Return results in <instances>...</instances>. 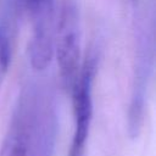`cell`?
<instances>
[{"instance_id": "obj_7", "label": "cell", "mask_w": 156, "mask_h": 156, "mask_svg": "<svg viewBox=\"0 0 156 156\" xmlns=\"http://www.w3.org/2000/svg\"><path fill=\"white\" fill-rule=\"evenodd\" d=\"M133 1H134V0H133Z\"/></svg>"}, {"instance_id": "obj_1", "label": "cell", "mask_w": 156, "mask_h": 156, "mask_svg": "<svg viewBox=\"0 0 156 156\" xmlns=\"http://www.w3.org/2000/svg\"><path fill=\"white\" fill-rule=\"evenodd\" d=\"M94 63L91 60L85 61L82 71L74 84L72 91V106L74 129L68 156H85L87 143L93 118V79Z\"/></svg>"}, {"instance_id": "obj_3", "label": "cell", "mask_w": 156, "mask_h": 156, "mask_svg": "<svg viewBox=\"0 0 156 156\" xmlns=\"http://www.w3.org/2000/svg\"><path fill=\"white\" fill-rule=\"evenodd\" d=\"M28 102V141L26 156H52L55 118L50 106L33 90L26 94Z\"/></svg>"}, {"instance_id": "obj_4", "label": "cell", "mask_w": 156, "mask_h": 156, "mask_svg": "<svg viewBox=\"0 0 156 156\" xmlns=\"http://www.w3.org/2000/svg\"><path fill=\"white\" fill-rule=\"evenodd\" d=\"M28 141V102L23 95L0 147V156H26Z\"/></svg>"}, {"instance_id": "obj_6", "label": "cell", "mask_w": 156, "mask_h": 156, "mask_svg": "<svg viewBox=\"0 0 156 156\" xmlns=\"http://www.w3.org/2000/svg\"><path fill=\"white\" fill-rule=\"evenodd\" d=\"M28 11L32 13H34L37 10L48 6V5H54V0H24Z\"/></svg>"}, {"instance_id": "obj_2", "label": "cell", "mask_w": 156, "mask_h": 156, "mask_svg": "<svg viewBox=\"0 0 156 156\" xmlns=\"http://www.w3.org/2000/svg\"><path fill=\"white\" fill-rule=\"evenodd\" d=\"M57 62L60 76L66 88H72L79 67V21L76 7L67 4L60 17L57 30Z\"/></svg>"}, {"instance_id": "obj_5", "label": "cell", "mask_w": 156, "mask_h": 156, "mask_svg": "<svg viewBox=\"0 0 156 156\" xmlns=\"http://www.w3.org/2000/svg\"><path fill=\"white\" fill-rule=\"evenodd\" d=\"M10 63V44L5 34L0 33V84L5 78Z\"/></svg>"}]
</instances>
